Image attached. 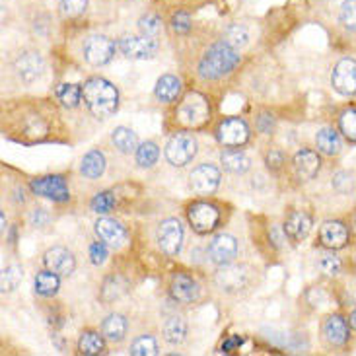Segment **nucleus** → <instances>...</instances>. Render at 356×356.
<instances>
[{
    "label": "nucleus",
    "instance_id": "46",
    "mask_svg": "<svg viewBox=\"0 0 356 356\" xmlns=\"http://www.w3.org/2000/svg\"><path fill=\"white\" fill-rule=\"evenodd\" d=\"M107 248L109 245H106L104 241H94L92 245H90V261L96 265V267H99V265H104L107 259Z\"/></svg>",
    "mask_w": 356,
    "mask_h": 356
},
{
    "label": "nucleus",
    "instance_id": "17",
    "mask_svg": "<svg viewBox=\"0 0 356 356\" xmlns=\"http://www.w3.org/2000/svg\"><path fill=\"white\" fill-rule=\"evenodd\" d=\"M211 261L218 267L230 265L232 261L238 257V241L230 234H218L214 236L209 245Z\"/></svg>",
    "mask_w": 356,
    "mask_h": 356
},
{
    "label": "nucleus",
    "instance_id": "13",
    "mask_svg": "<svg viewBox=\"0 0 356 356\" xmlns=\"http://www.w3.org/2000/svg\"><path fill=\"white\" fill-rule=\"evenodd\" d=\"M321 335L329 347H345L350 337V323L341 314H331L323 319Z\"/></svg>",
    "mask_w": 356,
    "mask_h": 356
},
{
    "label": "nucleus",
    "instance_id": "21",
    "mask_svg": "<svg viewBox=\"0 0 356 356\" xmlns=\"http://www.w3.org/2000/svg\"><path fill=\"white\" fill-rule=\"evenodd\" d=\"M43 265L58 277H70L76 269V259L67 248H51L43 255Z\"/></svg>",
    "mask_w": 356,
    "mask_h": 356
},
{
    "label": "nucleus",
    "instance_id": "3",
    "mask_svg": "<svg viewBox=\"0 0 356 356\" xmlns=\"http://www.w3.org/2000/svg\"><path fill=\"white\" fill-rule=\"evenodd\" d=\"M211 119V102L199 92H191L183 97L175 109V121L185 129H202Z\"/></svg>",
    "mask_w": 356,
    "mask_h": 356
},
{
    "label": "nucleus",
    "instance_id": "12",
    "mask_svg": "<svg viewBox=\"0 0 356 356\" xmlns=\"http://www.w3.org/2000/svg\"><path fill=\"white\" fill-rule=\"evenodd\" d=\"M331 86L341 96H355L356 94V60L355 58H341L331 74Z\"/></svg>",
    "mask_w": 356,
    "mask_h": 356
},
{
    "label": "nucleus",
    "instance_id": "24",
    "mask_svg": "<svg viewBox=\"0 0 356 356\" xmlns=\"http://www.w3.org/2000/svg\"><path fill=\"white\" fill-rule=\"evenodd\" d=\"M78 353L86 356L104 355L106 353V337L99 335L94 329H86L78 337Z\"/></svg>",
    "mask_w": 356,
    "mask_h": 356
},
{
    "label": "nucleus",
    "instance_id": "36",
    "mask_svg": "<svg viewBox=\"0 0 356 356\" xmlns=\"http://www.w3.org/2000/svg\"><path fill=\"white\" fill-rule=\"evenodd\" d=\"M248 39H250V33H248V29L240 26V24H232L226 28L224 31V41L232 45L234 49H240L243 47L245 43H248Z\"/></svg>",
    "mask_w": 356,
    "mask_h": 356
},
{
    "label": "nucleus",
    "instance_id": "8",
    "mask_svg": "<svg viewBox=\"0 0 356 356\" xmlns=\"http://www.w3.org/2000/svg\"><path fill=\"white\" fill-rule=\"evenodd\" d=\"M117 45L127 58H133V60L152 58L160 47L158 38H150V35H143V33L140 35H123Z\"/></svg>",
    "mask_w": 356,
    "mask_h": 356
},
{
    "label": "nucleus",
    "instance_id": "39",
    "mask_svg": "<svg viewBox=\"0 0 356 356\" xmlns=\"http://www.w3.org/2000/svg\"><path fill=\"white\" fill-rule=\"evenodd\" d=\"M339 22L348 31H356V0H345L341 4Z\"/></svg>",
    "mask_w": 356,
    "mask_h": 356
},
{
    "label": "nucleus",
    "instance_id": "49",
    "mask_svg": "<svg viewBox=\"0 0 356 356\" xmlns=\"http://www.w3.org/2000/svg\"><path fill=\"white\" fill-rule=\"evenodd\" d=\"M49 222V214L45 209H35L31 212V224L33 226H45Z\"/></svg>",
    "mask_w": 356,
    "mask_h": 356
},
{
    "label": "nucleus",
    "instance_id": "34",
    "mask_svg": "<svg viewBox=\"0 0 356 356\" xmlns=\"http://www.w3.org/2000/svg\"><path fill=\"white\" fill-rule=\"evenodd\" d=\"M339 131L348 143L356 145V107H345L339 115Z\"/></svg>",
    "mask_w": 356,
    "mask_h": 356
},
{
    "label": "nucleus",
    "instance_id": "43",
    "mask_svg": "<svg viewBox=\"0 0 356 356\" xmlns=\"http://www.w3.org/2000/svg\"><path fill=\"white\" fill-rule=\"evenodd\" d=\"M333 187L341 195H347V193L355 191L356 179L353 172H337V174L333 175Z\"/></svg>",
    "mask_w": 356,
    "mask_h": 356
},
{
    "label": "nucleus",
    "instance_id": "32",
    "mask_svg": "<svg viewBox=\"0 0 356 356\" xmlns=\"http://www.w3.org/2000/svg\"><path fill=\"white\" fill-rule=\"evenodd\" d=\"M55 96L60 102V106L68 107V109H74L78 107V104L82 102V88L78 86V84H58L55 88Z\"/></svg>",
    "mask_w": 356,
    "mask_h": 356
},
{
    "label": "nucleus",
    "instance_id": "33",
    "mask_svg": "<svg viewBox=\"0 0 356 356\" xmlns=\"http://www.w3.org/2000/svg\"><path fill=\"white\" fill-rule=\"evenodd\" d=\"M136 158V164L140 165V168H154V164L158 162V158H160V148L156 143L152 140H146L143 145H138L135 152Z\"/></svg>",
    "mask_w": 356,
    "mask_h": 356
},
{
    "label": "nucleus",
    "instance_id": "42",
    "mask_svg": "<svg viewBox=\"0 0 356 356\" xmlns=\"http://www.w3.org/2000/svg\"><path fill=\"white\" fill-rule=\"evenodd\" d=\"M138 29L143 35H150V38H158L160 29H162V19L156 14H146L138 19Z\"/></svg>",
    "mask_w": 356,
    "mask_h": 356
},
{
    "label": "nucleus",
    "instance_id": "22",
    "mask_svg": "<svg viewBox=\"0 0 356 356\" xmlns=\"http://www.w3.org/2000/svg\"><path fill=\"white\" fill-rule=\"evenodd\" d=\"M282 230H284V236L294 243L306 240L309 230H312V216L304 211H292L286 216Z\"/></svg>",
    "mask_w": 356,
    "mask_h": 356
},
{
    "label": "nucleus",
    "instance_id": "45",
    "mask_svg": "<svg viewBox=\"0 0 356 356\" xmlns=\"http://www.w3.org/2000/svg\"><path fill=\"white\" fill-rule=\"evenodd\" d=\"M172 29H174L175 33H189V29H191V16L187 14V12H175L174 16H172Z\"/></svg>",
    "mask_w": 356,
    "mask_h": 356
},
{
    "label": "nucleus",
    "instance_id": "7",
    "mask_svg": "<svg viewBox=\"0 0 356 356\" xmlns=\"http://www.w3.org/2000/svg\"><path fill=\"white\" fill-rule=\"evenodd\" d=\"M250 135V127L240 117L222 119L216 127V140L222 146H228V148H240V146L248 145Z\"/></svg>",
    "mask_w": 356,
    "mask_h": 356
},
{
    "label": "nucleus",
    "instance_id": "1",
    "mask_svg": "<svg viewBox=\"0 0 356 356\" xmlns=\"http://www.w3.org/2000/svg\"><path fill=\"white\" fill-rule=\"evenodd\" d=\"M82 102L96 119L106 121L119 109V90L106 78L92 76L82 86Z\"/></svg>",
    "mask_w": 356,
    "mask_h": 356
},
{
    "label": "nucleus",
    "instance_id": "44",
    "mask_svg": "<svg viewBox=\"0 0 356 356\" xmlns=\"http://www.w3.org/2000/svg\"><path fill=\"white\" fill-rule=\"evenodd\" d=\"M88 8V0H60V12L65 18H78Z\"/></svg>",
    "mask_w": 356,
    "mask_h": 356
},
{
    "label": "nucleus",
    "instance_id": "15",
    "mask_svg": "<svg viewBox=\"0 0 356 356\" xmlns=\"http://www.w3.org/2000/svg\"><path fill=\"white\" fill-rule=\"evenodd\" d=\"M216 282L226 292H240L250 286L251 269L248 265H234V267L224 265L220 273L216 275Z\"/></svg>",
    "mask_w": 356,
    "mask_h": 356
},
{
    "label": "nucleus",
    "instance_id": "10",
    "mask_svg": "<svg viewBox=\"0 0 356 356\" xmlns=\"http://www.w3.org/2000/svg\"><path fill=\"white\" fill-rule=\"evenodd\" d=\"M156 241L165 255H170V257L177 255L183 245L181 222L177 218H165V220L160 222V226L156 230Z\"/></svg>",
    "mask_w": 356,
    "mask_h": 356
},
{
    "label": "nucleus",
    "instance_id": "50",
    "mask_svg": "<svg viewBox=\"0 0 356 356\" xmlns=\"http://www.w3.org/2000/svg\"><path fill=\"white\" fill-rule=\"evenodd\" d=\"M348 323H350V327L356 329V309L350 312V316H348Z\"/></svg>",
    "mask_w": 356,
    "mask_h": 356
},
{
    "label": "nucleus",
    "instance_id": "9",
    "mask_svg": "<svg viewBox=\"0 0 356 356\" xmlns=\"http://www.w3.org/2000/svg\"><path fill=\"white\" fill-rule=\"evenodd\" d=\"M29 189L33 191V195L47 197V199L55 202H67L70 199L67 179L63 175H43V177H35V179L29 181Z\"/></svg>",
    "mask_w": 356,
    "mask_h": 356
},
{
    "label": "nucleus",
    "instance_id": "40",
    "mask_svg": "<svg viewBox=\"0 0 356 356\" xmlns=\"http://www.w3.org/2000/svg\"><path fill=\"white\" fill-rule=\"evenodd\" d=\"M113 207H115V195L111 191L97 193L96 197L92 199V202H90V209L97 212V214H107V212H111Z\"/></svg>",
    "mask_w": 356,
    "mask_h": 356
},
{
    "label": "nucleus",
    "instance_id": "47",
    "mask_svg": "<svg viewBox=\"0 0 356 356\" xmlns=\"http://www.w3.org/2000/svg\"><path fill=\"white\" fill-rule=\"evenodd\" d=\"M265 164H267L270 172H280V168L284 165V154L280 150H277V148H273V150H269L265 154Z\"/></svg>",
    "mask_w": 356,
    "mask_h": 356
},
{
    "label": "nucleus",
    "instance_id": "31",
    "mask_svg": "<svg viewBox=\"0 0 356 356\" xmlns=\"http://www.w3.org/2000/svg\"><path fill=\"white\" fill-rule=\"evenodd\" d=\"M187 337V321L181 316H172L164 323V339L170 345H181Z\"/></svg>",
    "mask_w": 356,
    "mask_h": 356
},
{
    "label": "nucleus",
    "instance_id": "11",
    "mask_svg": "<svg viewBox=\"0 0 356 356\" xmlns=\"http://www.w3.org/2000/svg\"><path fill=\"white\" fill-rule=\"evenodd\" d=\"M189 185H191L195 195L209 197L220 185V170L214 164L197 165L191 172V175H189Z\"/></svg>",
    "mask_w": 356,
    "mask_h": 356
},
{
    "label": "nucleus",
    "instance_id": "51",
    "mask_svg": "<svg viewBox=\"0 0 356 356\" xmlns=\"http://www.w3.org/2000/svg\"><path fill=\"white\" fill-rule=\"evenodd\" d=\"M350 224H353L350 228H353V232L356 234V211H355V214H353V218H350Z\"/></svg>",
    "mask_w": 356,
    "mask_h": 356
},
{
    "label": "nucleus",
    "instance_id": "14",
    "mask_svg": "<svg viewBox=\"0 0 356 356\" xmlns=\"http://www.w3.org/2000/svg\"><path fill=\"white\" fill-rule=\"evenodd\" d=\"M292 168H294V175L298 177V181L308 183L312 179H316V175L319 174L321 158L312 148H300L292 158Z\"/></svg>",
    "mask_w": 356,
    "mask_h": 356
},
{
    "label": "nucleus",
    "instance_id": "28",
    "mask_svg": "<svg viewBox=\"0 0 356 356\" xmlns=\"http://www.w3.org/2000/svg\"><path fill=\"white\" fill-rule=\"evenodd\" d=\"M80 172L88 179H97L99 175H104L106 172V156L99 150H90L80 164Z\"/></svg>",
    "mask_w": 356,
    "mask_h": 356
},
{
    "label": "nucleus",
    "instance_id": "6",
    "mask_svg": "<svg viewBox=\"0 0 356 356\" xmlns=\"http://www.w3.org/2000/svg\"><path fill=\"white\" fill-rule=\"evenodd\" d=\"M119 45H115V41L107 35H90L84 41V58H86L88 65L92 67H104L107 63H111L115 57V51Z\"/></svg>",
    "mask_w": 356,
    "mask_h": 356
},
{
    "label": "nucleus",
    "instance_id": "19",
    "mask_svg": "<svg viewBox=\"0 0 356 356\" xmlns=\"http://www.w3.org/2000/svg\"><path fill=\"white\" fill-rule=\"evenodd\" d=\"M94 230H96L97 238L113 250L123 248L127 243V238H129L125 226L121 222L113 220V218H99L94 224Z\"/></svg>",
    "mask_w": 356,
    "mask_h": 356
},
{
    "label": "nucleus",
    "instance_id": "37",
    "mask_svg": "<svg viewBox=\"0 0 356 356\" xmlns=\"http://www.w3.org/2000/svg\"><path fill=\"white\" fill-rule=\"evenodd\" d=\"M22 279H24V269L19 265H8L2 270V292H12L18 289Z\"/></svg>",
    "mask_w": 356,
    "mask_h": 356
},
{
    "label": "nucleus",
    "instance_id": "38",
    "mask_svg": "<svg viewBox=\"0 0 356 356\" xmlns=\"http://www.w3.org/2000/svg\"><path fill=\"white\" fill-rule=\"evenodd\" d=\"M127 292V284L119 277H111L106 280L104 289H102V298L104 302H113V300L121 298Z\"/></svg>",
    "mask_w": 356,
    "mask_h": 356
},
{
    "label": "nucleus",
    "instance_id": "16",
    "mask_svg": "<svg viewBox=\"0 0 356 356\" xmlns=\"http://www.w3.org/2000/svg\"><path fill=\"white\" fill-rule=\"evenodd\" d=\"M319 243L329 251L347 248L348 226L343 220H325L319 228Z\"/></svg>",
    "mask_w": 356,
    "mask_h": 356
},
{
    "label": "nucleus",
    "instance_id": "2",
    "mask_svg": "<svg viewBox=\"0 0 356 356\" xmlns=\"http://www.w3.org/2000/svg\"><path fill=\"white\" fill-rule=\"evenodd\" d=\"M241 57L238 55V49L228 45L226 41L214 43L207 49L199 63V74L204 80H220L226 74H230L234 68L240 65Z\"/></svg>",
    "mask_w": 356,
    "mask_h": 356
},
{
    "label": "nucleus",
    "instance_id": "5",
    "mask_svg": "<svg viewBox=\"0 0 356 356\" xmlns=\"http://www.w3.org/2000/svg\"><path fill=\"white\" fill-rule=\"evenodd\" d=\"M187 220L197 234H209L220 222V211L209 201H195L187 207Z\"/></svg>",
    "mask_w": 356,
    "mask_h": 356
},
{
    "label": "nucleus",
    "instance_id": "26",
    "mask_svg": "<svg viewBox=\"0 0 356 356\" xmlns=\"http://www.w3.org/2000/svg\"><path fill=\"white\" fill-rule=\"evenodd\" d=\"M316 146H318L319 152H323L325 156H337L343 148V143H341V136L335 129L323 127L316 135Z\"/></svg>",
    "mask_w": 356,
    "mask_h": 356
},
{
    "label": "nucleus",
    "instance_id": "29",
    "mask_svg": "<svg viewBox=\"0 0 356 356\" xmlns=\"http://www.w3.org/2000/svg\"><path fill=\"white\" fill-rule=\"evenodd\" d=\"M33 286H35V292H38L39 296H43V298H51V296H55L60 289V277H58L57 273H53V270H41L35 275V280H33Z\"/></svg>",
    "mask_w": 356,
    "mask_h": 356
},
{
    "label": "nucleus",
    "instance_id": "18",
    "mask_svg": "<svg viewBox=\"0 0 356 356\" xmlns=\"http://www.w3.org/2000/svg\"><path fill=\"white\" fill-rule=\"evenodd\" d=\"M14 68H16V74H18L22 82L31 84V82L41 78L45 65H43V58H41L38 51H24L14 60Z\"/></svg>",
    "mask_w": 356,
    "mask_h": 356
},
{
    "label": "nucleus",
    "instance_id": "35",
    "mask_svg": "<svg viewBox=\"0 0 356 356\" xmlns=\"http://www.w3.org/2000/svg\"><path fill=\"white\" fill-rule=\"evenodd\" d=\"M129 353L133 356H154L158 355V343L152 335H140L133 341Z\"/></svg>",
    "mask_w": 356,
    "mask_h": 356
},
{
    "label": "nucleus",
    "instance_id": "4",
    "mask_svg": "<svg viewBox=\"0 0 356 356\" xmlns=\"http://www.w3.org/2000/svg\"><path fill=\"white\" fill-rule=\"evenodd\" d=\"M197 148H199L197 138L187 131H179L174 136H170V140L165 143V160L174 168H185L197 156Z\"/></svg>",
    "mask_w": 356,
    "mask_h": 356
},
{
    "label": "nucleus",
    "instance_id": "41",
    "mask_svg": "<svg viewBox=\"0 0 356 356\" xmlns=\"http://www.w3.org/2000/svg\"><path fill=\"white\" fill-rule=\"evenodd\" d=\"M318 265L319 269H321V273L327 275V277H335V275H339V273L343 270V261L339 259L333 251H331V253H323Z\"/></svg>",
    "mask_w": 356,
    "mask_h": 356
},
{
    "label": "nucleus",
    "instance_id": "20",
    "mask_svg": "<svg viewBox=\"0 0 356 356\" xmlns=\"http://www.w3.org/2000/svg\"><path fill=\"white\" fill-rule=\"evenodd\" d=\"M170 296L177 304H193L199 298V284L185 273H174L170 279Z\"/></svg>",
    "mask_w": 356,
    "mask_h": 356
},
{
    "label": "nucleus",
    "instance_id": "27",
    "mask_svg": "<svg viewBox=\"0 0 356 356\" xmlns=\"http://www.w3.org/2000/svg\"><path fill=\"white\" fill-rule=\"evenodd\" d=\"M111 143L115 145L119 152L131 154V152H136V148H138V136L129 127H115L111 133Z\"/></svg>",
    "mask_w": 356,
    "mask_h": 356
},
{
    "label": "nucleus",
    "instance_id": "23",
    "mask_svg": "<svg viewBox=\"0 0 356 356\" xmlns=\"http://www.w3.org/2000/svg\"><path fill=\"white\" fill-rule=\"evenodd\" d=\"M181 94V80L174 74H164L158 78L154 86V96L162 104H174Z\"/></svg>",
    "mask_w": 356,
    "mask_h": 356
},
{
    "label": "nucleus",
    "instance_id": "48",
    "mask_svg": "<svg viewBox=\"0 0 356 356\" xmlns=\"http://www.w3.org/2000/svg\"><path fill=\"white\" fill-rule=\"evenodd\" d=\"M257 129L263 135H273V131H275V117L269 115V113H261L257 117Z\"/></svg>",
    "mask_w": 356,
    "mask_h": 356
},
{
    "label": "nucleus",
    "instance_id": "52",
    "mask_svg": "<svg viewBox=\"0 0 356 356\" xmlns=\"http://www.w3.org/2000/svg\"><path fill=\"white\" fill-rule=\"evenodd\" d=\"M355 261H356V257H355Z\"/></svg>",
    "mask_w": 356,
    "mask_h": 356
},
{
    "label": "nucleus",
    "instance_id": "25",
    "mask_svg": "<svg viewBox=\"0 0 356 356\" xmlns=\"http://www.w3.org/2000/svg\"><path fill=\"white\" fill-rule=\"evenodd\" d=\"M127 329H129V323H127L125 316H121V314H109L102 323V333L111 343H121L125 339Z\"/></svg>",
    "mask_w": 356,
    "mask_h": 356
},
{
    "label": "nucleus",
    "instance_id": "30",
    "mask_svg": "<svg viewBox=\"0 0 356 356\" xmlns=\"http://www.w3.org/2000/svg\"><path fill=\"white\" fill-rule=\"evenodd\" d=\"M220 162L224 165V170H228L230 174H245L251 168L250 156L245 154V152H241V150H226V152H222Z\"/></svg>",
    "mask_w": 356,
    "mask_h": 356
}]
</instances>
